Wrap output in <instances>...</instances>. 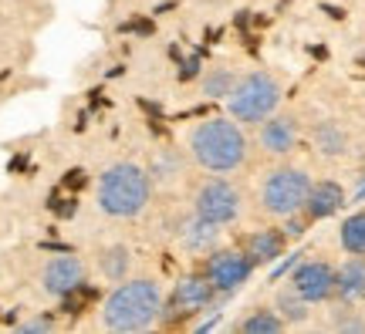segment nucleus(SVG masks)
Returning a JSON list of instances; mask_svg holds the SVG:
<instances>
[{"instance_id":"nucleus-1","label":"nucleus","mask_w":365,"mask_h":334,"mask_svg":"<svg viewBox=\"0 0 365 334\" xmlns=\"http://www.w3.org/2000/svg\"><path fill=\"white\" fill-rule=\"evenodd\" d=\"M190 155L196 159V166L213 176L237 172L247 162V135L237 118H203L190 132Z\"/></svg>"},{"instance_id":"nucleus-2","label":"nucleus","mask_w":365,"mask_h":334,"mask_svg":"<svg viewBox=\"0 0 365 334\" xmlns=\"http://www.w3.org/2000/svg\"><path fill=\"white\" fill-rule=\"evenodd\" d=\"M156 321H163V287L149 277L118 281V287L102 304V324L108 331H145Z\"/></svg>"},{"instance_id":"nucleus-3","label":"nucleus","mask_w":365,"mask_h":334,"mask_svg":"<svg viewBox=\"0 0 365 334\" xmlns=\"http://www.w3.org/2000/svg\"><path fill=\"white\" fill-rule=\"evenodd\" d=\"M153 196V176L135 162H115L98 176V209L112 219L139 216Z\"/></svg>"},{"instance_id":"nucleus-4","label":"nucleus","mask_w":365,"mask_h":334,"mask_svg":"<svg viewBox=\"0 0 365 334\" xmlns=\"http://www.w3.org/2000/svg\"><path fill=\"white\" fill-rule=\"evenodd\" d=\"M281 105V85L267 71H250L237 78L234 91L227 95V112L240 125H261L264 118H271Z\"/></svg>"},{"instance_id":"nucleus-5","label":"nucleus","mask_w":365,"mask_h":334,"mask_svg":"<svg viewBox=\"0 0 365 334\" xmlns=\"http://www.w3.org/2000/svg\"><path fill=\"white\" fill-rule=\"evenodd\" d=\"M308 193H312V176L304 169L281 166V169H274V172H267V179L261 186V206H264V213L284 219L291 213L304 209Z\"/></svg>"},{"instance_id":"nucleus-6","label":"nucleus","mask_w":365,"mask_h":334,"mask_svg":"<svg viewBox=\"0 0 365 334\" xmlns=\"http://www.w3.org/2000/svg\"><path fill=\"white\" fill-rule=\"evenodd\" d=\"M240 189L227 179H207L193 196V213L217 226H230L240 216Z\"/></svg>"},{"instance_id":"nucleus-7","label":"nucleus","mask_w":365,"mask_h":334,"mask_svg":"<svg viewBox=\"0 0 365 334\" xmlns=\"http://www.w3.org/2000/svg\"><path fill=\"white\" fill-rule=\"evenodd\" d=\"M203 273L210 277V283L217 287V294H234L237 287H244L254 273V260L240 250H213L203 263Z\"/></svg>"},{"instance_id":"nucleus-8","label":"nucleus","mask_w":365,"mask_h":334,"mask_svg":"<svg viewBox=\"0 0 365 334\" xmlns=\"http://www.w3.org/2000/svg\"><path fill=\"white\" fill-rule=\"evenodd\" d=\"M217 297V287L210 283V277L200 270V273H186L176 281L173 287V297H170V314L163 310V318L173 321V318H193L200 310H207Z\"/></svg>"},{"instance_id":"nucleus-9","label":"nucleus","mask_w":365,"mask_h":334,"mask_svg":"<svg viewBox=\"0 0 365 334\" xmlns=\"http://www.w3.org/2000/svg\"><path fill=\"white\" fill-rule=\"evenodd\" d=\"M291 287L308 304H325V301L335 297V267L325 263V260H304L291 273Z\"/></svg>"},{"instance_id":"nucleus-10","label":"nucleus","mask_w":365,"mask_h":334,"mask_svg":"<svg viewBox=\"0 0 365 334\" xmlns=\"http://www.w3.org/2000/svg\"><path fill=\"white\" fill-rule=\"evenodd\" d=\"M85 281V263H81L78 257H71V254H65V257H54L44 263V270H41V287H44V294L51 297H68L75 294Z\"/></svg>"},{"instance_id":"nucleus-11","label":"nucleus","mask_w":365,"mask_h":334,"mask_svg":"<svg viewBox=\"0 0 365 334\" xmlns=\"http://www.w3.org/2000/svg\"><path fill=\"white\" fill-rule=\"evenodd\" d=\"M261 149L271 155H287L294 145H298V122L294 115H277L274 112L271 118L261 122Z\"/></svg>"},{"instance_id":"nucleus-12","label":"nucleus","mask_w":365,"mask_h":334,"mask_svg":"<svg viewBox=\"0 0 365 334\" xmlns=\"http://www.w3.org/2000/svg\"><path fill=\"white\" fill-rule=\"evenodd\" d=\"M335 297L341 304H359L365 301V257L349 254V260L335 267Z\"/></svg>"},{"instance_id":"nucleus-13","label":"nucleus","mask_w":365,"mask_h":334,"mask_svg":"<svg viewBox=\"0 0 365 334\" xmlns=\"http://www.w3.org/2000/svg\"><path fill=\"white\" fill-rule=\"evenodd\" d=\"M341 206H345V189H341L335 179H322L312 182V193H308V203H304V213L308 219H328L335 216Z\"/></svg>"},{"instance_id":"nucleus-14","label":"nucleus","mask_w":365,"mask_h":334,"mask_svg":"<svg viewBox=\"0 0 365 334\" xmlns=\"http://www.w3.org/2000/svg\"><path fill=\"white\" fill-rule=\"evenodd\" d=\"M180 244L186 246L190 254H213L217 244H220V226L193 213L190 219L180 223Z\"/></svg>"},{"instance_id":"nucleus-15","label":"nucleus","mask_w":365,"mask_h":334,"mask_svg":"<svg viewBox=\"0 0 365 334\" xmlns=\"http://www.w3.org/2000/svg\"><path fill=\"white\" fill-rule=\"evenodd\" d=\"M284 246H287L284 230H254L244 240V254L254 260V267H264V263H274L277 257H284Z\"/></svg>"},{"instance_id":"nucleus-16","label":"nucleus","mask_w":365,"mask_h":334,"mask_svg":"<svg viewBox=\"0 0 365 334\" xmlns=\"http://www.w3.org/2000/svg\"><path fill=\"white\" fill-rule=\"evenodd\" d=\"M284 328H287L284 318H281L277 310H271V308L250 310L247 318L240 321V331L244 334H277V331H284Z\"/></svg>"},{"instance_id":"nucleus-17","label":"nucleus","mask_w":365,"mask_h":334,"mask_svg":"<svg viewBox=\"0 0 365 334\" xmlns=\"http://www.w3.org/2000/svg\"><path fill=\"white\" fill-rule=\"evenodd\" d=\"M339 240L345 254H362L365 257V209H355L352 216L341 223Z\"/></svg>"},{"instance_id":"nucleus-18","label":"nucleus","mask_w":365,"mask_h":334,"mask_svg":"<svg viewBox=\"0 0 365 334\" xmlns=\"http://www.w3.org/2000/svg\"><path fill=\"white\" fill-rule=\"evenodd\" d=\"M274 310L284 318V324H301L308 321V301L294 291V287H284L281 294H277V304H274Z\"/></svg>"},{"instance_id":"nucleus-19","label":"nucleus","mask_w":365,"mask_h":334,"mask_svg":"<svg viewBox=\"0 0 365 334\" xmlns=\"http://www.w3.org/2000/svg\"><path fill=\"white\" fill-rule=\"evenodd\" d=\"M102 273L108 277V281H125L129 277V267H132V254L129 246H108V250H102Z\"/></svg>"},{"instance_id":"nucleus-20","label":"nucleus","mask_w":365,"mask_h":334,"mask_svg":"<svg viewBox=\"0 0 365 334\" xmlns=\"http://www.w3.org/2000/svg\"><path fill=\"white\" fill-rule=\"evenodd\" d=\"M314 145H318V152H325V155H341L345 145H349V135L335 122H322L314 129Z\"/></svg>"},{"instance_id":"nucleus-21","label":"nucleus","mask_w":365,"mask_h":334,"mask_svg":"<svg viewBox=\"0 0 365 334\" xmlns=\"http://www.w3.org/2000/svg\"><path fill=\"white\" fill-rule=\"evenodd\" d=\"M237 78L230 68H210L207 75H203V95L207 98H227L230 91H234Z\"/></svg>"},{"instance_id":"nucleus-22","label":"nucleus","mask_w":365,"mask_h":334,"mask_svg":"<svg viewBox=\"0 0 365 334\" xmlns=\"http://www.w3.org/2000/svg\"><path fill=\"white\" fill-rule=\"evenodd\" d=\"M308 213L301 209V213H291V216H284V233L291 236V240H298V236H304V230H308Z\"/></svg>"},{"instance_id":"nucleus-23","label":"nucleus","mask_w":365,"mask_h":334,"mask_svg":"<svg viewBox=\"0 0 365 334\" xmlns=\"http://www.w3.org/2000/svg\"><path fill=\"white\" fill-rule=\"evenodd\" d=\"M51 328H54L51 318H38V321L21 324V334H38V331H51Z\"/></svg>"},{"instance_id":"nucleus-24","label":"nucleus","mask_w":365,"mask_h":334,"mask_svg":"<svg viewBox=\"0 0 365 334\" xmlns=\"http://www.w3.org/2000/svg\"><path fill=\"white\" fill-rule=\"evenodd\" d=\"M196 75H200V61H196V58H190V61L180 68V78H182V81H190V78H196Z\"/></svg>"},{"instance_id":"nucleus-25","label":"nucleus","mask_w":365,"mask_h":334,"mask_svg":"<svg viewBox=\"0 0 365 334\" xmlns=\"http://www.w3.org/2000/svg\"><path fill=\"white\" fill-rule=\"evenodd\" d=\"M341 331H365V321H359V318H349V321L339 324Z\"/></svg>"}]
</instances>
